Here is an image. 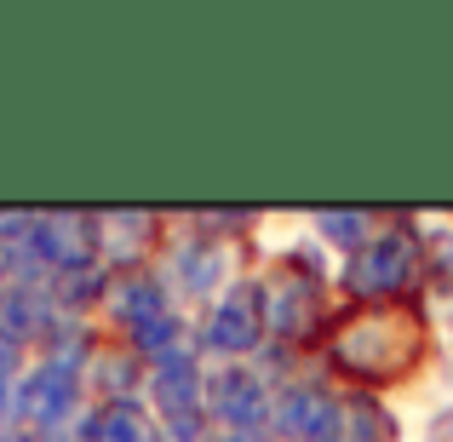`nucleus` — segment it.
I'll return each mask as SVG.
<instances>
[{
	"mask_svg": "<svg viewBox=\"0 0 453 442\" xmlns=\"http://www.w3.org/2000/svg\"><path fill=\"white\" fill-rule=\"evenodd\" d=\"M173 305V293H166L161 270H121V276H110V299H104V316H110V333H121V339H133L138 328H150V322H161Z\"/></svg>",
	"mask_w": 453,
	"mask_h": 442,
	"instance_id": "13",
	"label": "nucleus"
},
{
	"mask_svg": "<svg viewBox=\"0 0 453 442\" xmlns=\"http://www.w3.org/2000/svg\"><path fill=\"white\" fill-rule=\"evenodd\" d=\"M144 402L161 425H189V420H207V362H201V345L189 351H173L150 368V385Z\"/></svg>",
	"mask_w": 453,
	"mask_h": 442,
	"instance_id": "9",
	"label": "nucleus"
},
{
	"mask_svg": "<svg viewBox=\"0 0 453 442\" xmlns=\"http://www.w3.org/2000/svg\"><path fill=\"white\" fill-rule=\"evenodd\" d=\"M339 442H402L396 414L367 391H344V420H339Z\"/></svg>",
	"mask_w": 453,
	"mask_h": 442,
	"instance_id": "16",
	"label": "nucleus"
},
{
	"mask_svg": "<svg viewBox=\"0 0 453 442\" xmlns=\"http://www.w3.org/2000/svg\"><path fill=\"white\" fill-rule=\"evenodd\" d=\"M58 322H64V310H58L46 282H6L0 288V339H12L18 351L41 356V345L52 339Z\"/></svg>",
	"mask_w": 453,
	"mask_h": 442,
	"instance_id": "12",
	"label": "nucleus"
},
{
	"mask_svg": "<svg viewBox=\"0 0 453 442\" xmlns=\"http://www.w3.org/2000/svg\"><path fill=\"white\" fill-rule=\"evenodd\" d=\"M81 442H161V425H155L150 402H92L87 425H81Z\"/></svg>",
	"mask_w": 453,
	"mask_h": 442,
	"instance_id": "15",
	"label": "nucleus"
},
{
	"mask_svg": "<svg viewBox=\"0 0 453 442\" xmlns=\"http://www.w3.org/2000/svg\"><path fill=\"white\" fill-rule=\"evenodd\" d=\"M425 442H453V408H442L431 420V431H425Z\"/></svg>",
	"mask_w": 453,
	"mask_h": 442,
	"instance_id": "20",
	"label": "nucleus"
},
{
	"mask_svg": "<svg viewBox=\"0 0 453 442\" xmlns=\"http://www.w3.org/2000/svg\"><path fill=\"white\" fill-rule=\"evenodd\" d=\"M166 247L155 213H104V270H150V259Z\"/></svg>",
	"mask_w": 453,
	"mask_h": 442,
	"instance_id": "14",
	"label": "nucleus"
},
{
	"mask_svg": "<svg viewBox=\"0 0 453 442\" xmlns=\"http://www.w3.org/2000/svg\"><path fill=\"white\" fill-rule=\"evenodd\" d=\"M431 351V316L425 305H344L333 310L327 339H321V368L344 391H379L408 385Z\"/></svg>",
	"mask_w": 453,
	"mask_h": 442,
	"instance_id": "1",
	"label": "nucleus"
},
{
	"mask_svg": "<svg viewBox=\"0 0 453 442\" xmlns=\"http://www.w3.org/2000/svg\"><path fill=\"white\" fill-rule=\"evenodd\" d=\"M373 230H379L373 213H356V207H327V213H316V242L339 247L344 259H350L356 247H367V236H373Z\"/></svg>",
	"mask_w": 453,
	"mask_h": 442,
	"instance_id": "17",
	"label": "nucleus"
},
{
	"mask_svg": "<svg viewBox=\"0 0 453 442\" xmlns=\"http://www.w3.org/2000/svg\"><path fill=\"white\" fill-rule=\"evenodd\" d=\"M6 282H12V276H6V259H0V288H6Z\"/></svg>",
	"mask_w": 453,
	"mask_h": 442,
	"instance_id": "23",
	"label": "nucleus"
},
{
	"mask_svg": "<svg viewBox=\"0 0 453 442\" xmlns=\"http://www.w3.org/2000/svg\"><path fill=\"white\" fill-rule=\"evenodd\" d=\"M276 385L258 374V362H212L207 368V425L235 437H270Z\"/></svg>",
	"mask_w": 453,
	"mask_h": 442,
	"instance_id": "7",
	"label": "nucleus"
},
{
	"mask_svg": "<svg viewBox=\"0 0 453 442\" xmlns=\"http://www.w3.org/2000/svg\"><path fill=\"white\" fill-rule=\"evenodd\" d=\"M442 328H448V339H453V299H448V310H442Z\"/></svg>",
	"mask_w": 453,
	"mask_h": 442,
	"instance_id": "22",
	"label": "nucleus"
},
{
	"mask_svg": "<svg viewBox=\"0 0 453 442\" xmlns=\"http://www.w3.org/2000/svg\"><path fill=\"white\" fill-rule=\"evenodd\" d=\"M81 385H87L92 402H138V397H144V385H150V362L121 339V333H98Z\"/></svg>",
	"mask_w": 453,
	"mask_h": 442,
	"instance_id": "10",
	"label": "nucleus"
},
{
	"mask_svg": "<svg viewBox=\"0 0 453 442\" xmlns=\"http://www.w3.org/2000/svg\"><path fill=\"white\" fill-rule=\"evenodd\" d=\"M196 345L201 356H219V362H258L270 345L265 328V299H258V276L230 282L196 322Z\"/></svg>",
	"mask_w": 453,
	"mask_h": 442,
	"instance_id": "6",
	"label": "nucleus"
},
{
	"mask_svg": "<svg viewBox=\"0 0 453 442\" xmlns=\"http://www.w3.org/2000/svg\"><path fill=\"white\" fill-rule=\"evenodd\" d=\"M350 305H419L425 288V230L413 219H390L356 247L339 270Z\"/></svg>",
	"mask_w": 453,
	"mask_h": 442,
	"instance_id": "3",
	"label": "nucleus"
},
{
	"mask_svg": "<svg viewBox=\"0 0 453 442\" xmlns=\"http://www.w3.org/2000/svg\"><path fill=\"white\" fill-rule=\"evenodd\" d=\"M161 253H166L161 282H166V293H173L178 310H189V305L207 310L230 282H242V276H235V236L184 230V236H173Z\"/></svg>",
	"mask_w": 453,
	"mask_h": 442,
	"instance_id": "4",
	"label": "nucleus"
},
{
	"mask_svg": "<svg viewBox=\"0 0 453 442\" xmlns=\"http://www.w3.org/2000/svg\"><path fill=\"white\" fill-rule=\"evenodd\" d=\"M339 420H344V391H333L327 374H304L276 391L270 437L276 442H339Z\"/></svg>",
	"mask_w": 453,
	"mask_h": 442,
	"instance_id": "8",
	"label": "nucleus"
},
{
	"mask_svg": "<svg viewBox=\"0 0 453 442\" xmlns=\"http://www.w3.org/2000/svg\"><path fill=\"white\" fill-rule=\"evenodd\" d=\"M41 259L52 276L104 265V213H41Z\"/></svg>",
	"mask_w": 453,
	"mask_h": 442,
	"instance_id": "11",
	"label": "nucleus"
},
{
	"mask_svg": "<svg viewBox=\"0 0 453 442\" xmlns=\"http://www.w3.org/2000/svg\"><path fill=\"white\" fill-rule=\"evenodd\" d=\"M87 408H92V397H87V385H81V374L35 356L18 379V397H12V425L41 437V442H52V437H64L69 425L87 420Z\"/></svg>",
	"mask_w": 453,
	"mask_h": 442,
	"instance_id": "5",
	"label": "nucleus"
},
{
	"mask_svg": "<svg viewBox=\"0 0 453 442\" xmlns=\"http://www.w3.org/2000/svg\"><path fill=\"white\" fill-rule=\"evenodd\" d=\"M327 259H316V247H288L276 253V265L258 276V299H265V328H270V345H288V351H321L327 339V322H333V305H327Z\"/></svg>",
	"mask_w": 453,
	"mask_h": 442,
	"instance_id": "2",
	"label": "nucleus"
},
{
	"mask_svg": "<svg viewBox=\"0 0 453 442\" xmlns=\"http://www.w3.org/2000/svg\"><path fill=\"white\" fill-rule=\"evenodd\" d=\"M0 442H41V437H29V431H18V425H12V431H0Z\"/></svg>",
	"mask_w": 453,
	"mask_h": 442,
	"instance_id": "21",
	"label": "nucleus"
},
{
	"mask_svg": "<svg viewBox=\"0 0 453 442\" xmlns=\"http://www.w3.org/2000/svg\"><path fill=\"white\" fill-rule=\"evenodd\" d=\"M425 288L453 299V230H425Z\"/></svg>",
	"mask_w": 453,
	"mask_h": 442,
	"instance_id": "18",
	"label": "nucleus"
},
{
	"mask_svg": "<svg viewBox=\"0 0 453 442\" xmlns=\"http://www.w3.org/2000/svg\"><path fill=\"white\" fill-rule=\"evenodd\" d=\"M23 351L12 339H0V431H12V397H18V379H23Z\"/></svg>",
	"mask_w": 453,
	"mask_h": 442,
	"instance_id": "19",
	"label": "nucleus"
}]
</instances>
